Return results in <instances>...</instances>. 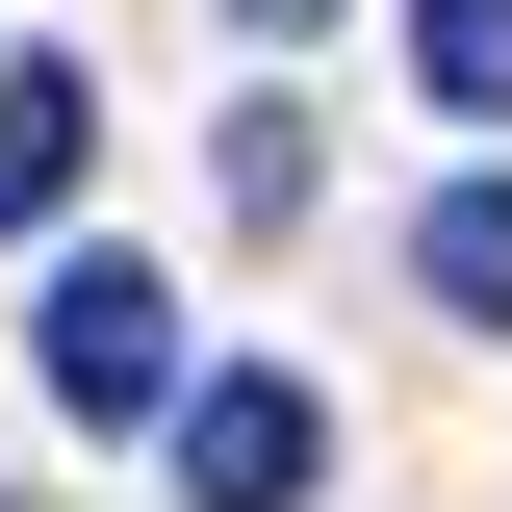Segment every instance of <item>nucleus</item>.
Instances as JSON below:
<instances>
[{"label": "nucleus", "instance_id": "4", "mask_svg": "<svg viewBox=\"0 0 512 512\" xmlns=\"http://www.w3.org/2000/svg\"><path fill=\"white\" fill-rule=\"evenodd\" d=\"M410 282H436V308H461V333H512V180H461V205H436V231H410Z\"/></svg>", "mask_w": 512, "mask_h": 512}, {"label": "nucleus", "instance_id": "5", "mask_svg": "<svg viewBox=\"0 0 512 512\" xmlns=\"http://www.w3.org/2000/svg\"><path fill=\"white\" fill-rule=\"evenodd\" d=\"M410 77H436L461 128H512V0H410Z\"/></svg>", "mask_w": 512, "mask_h": 512}, {"label": "nucleus", "instance_id": "6", "mask_svg": "<svg viewBox=\"0 0 512 512\" xmlns=\"http://www.w3.org/2000/svg\"><path fill=\"white\" fill-rule=\"evenodd\" d=\"M231 231H308V103H231Z\"/></svg>", "mask_w": 512, "mask_h": 512}, {"label": "nucleus", "instance_id": "7", "mask_svg": "<svg viewBox=\"0 0 512 512\" xmlns=\"http://www.w3.org/2000/svg\"><path fill=\"white\" fill-rule=\"evenodd\" d=\"M231 26H256V52H282V26H333V0H231Z\"/></svg>", "mask_w": 512, "mask_h": 512}, {"label": "nucleus", "instance_id": "2", "mask_svg": "<svg viewBox=\"0 0 512 512\" xmlns=\"http://www.w3.org/2000/svg\"><path fill=\"white\" fill-rule=\"evenodd\" d=\"M180 487H205V512H308V487H333V410H308L282 359L180 384Z\"/></svg>", "mask_w": 512, "mask_h": 512}, {"label": "nucleus", "instance_id": "1", "mask_svg": "<svg viewBox=\"0 0 512 512\" xmlns=\"http://www.w3.org/2000/svg\"><path fill=\"white\" fill-rule=\"evenodd\" d=\"M52 410H180V282L154 256H52Z\"/></svg>", "mask_w": 512, "mask_h": 512}, {"label": "nucleus", "instance_id": "3", "mask_svg": "<svg viewBox=\"0 0 512 512\" xmlns=\"http://www.w3.org/2000/svg\"><path fill=\"white\" fill-rule=\"evenodd\" d=\"M77 154H103V103L26 52V77H0V231H52V205H77Z\"/></svg>", "mask_w": 512, "mask_h": 512}]
</instances>
